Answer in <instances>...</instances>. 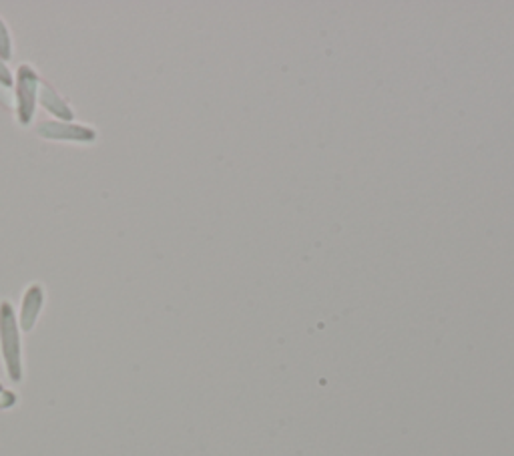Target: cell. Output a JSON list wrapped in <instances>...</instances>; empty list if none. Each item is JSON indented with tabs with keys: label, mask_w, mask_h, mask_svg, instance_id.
I'll use <instances>...</instances> for the list:
<instances>
[{
	"label": "cell",
	"mask_w": 514,
	"mask_h": 456,
	"mask_svg": "<svg viewBox=\"0 0 514 456\" xmlns=\"http://www.w3.org/2000/svg\"><path fill=\"white\" fill-rule=\"evenodd\" d=\"M37 75L30 67H21L19 71V87H16V97H19V117L24 125L29 123L32 113H35V93H37Z\"/></svg>",
	"instance_id": "cell-2"
},
{
	"label": "cell",
	"mask_w": 514,
	"mask_h": 456,
	"mask_svg": "<svg viewBox=\"0 0 514 456\" xmlns=\"http://www.w3.org/2000/svg\"><path fill=\"white\" fill-rule=\"evenodd\" d=\"M38 133L43 137H48V139H69V141H93L95 139L93 129L77 127L71 123H56V121L40 125Z\"/></svg>",
	"instance_id": "cell-3"
},
{
	"label": "cell",
	"mask_w": 514,
	"mask_h": 456,
	"mask_svg": "<svg viewBox=\"0 0 514 456\" xmlns=\"http://www.w3.org/2000/svg\"><path fill=\"white\" fill-rule=\"evenodd\" d=\"M43 288L35 283V286H30L27 291H24V298H22V308H21V317H19V325L21 330L24 332H30L35 328V324L38 320V314H40V308H43Z\"/></svg>",
	"instance_id": "cell-4"
},
{
	"label": "cell",
	"mask_w": 514,
	"mask_h": 456,
	"mask_svg": "<svg viewBox=\"0 0 514 456\" xmlns=\"http://www.w3.org/2000/svg\"><path fill=\"white\" fill-rule=\"evenodd\" d=\"M3 393H4V386H3V384H0V396H3Z\"/></svg>",
	"instance_id": "cell-8"
},
{
	"label": "cell",
	"mask_w": 514,
	"mask_h": 456,
	"mask_svg": "<svg viewBox=\"0 0 514 456\" xmlns=\"http://www.w3.org/2000/svg\"><path fill=\"white\" fill-rule=\"evenodd\" d=\"M40 101H43L45 107L55 113V115H59V117H64L67 121L72 119V113L71 109L67 107V103H64L59 95H56L51 87H40Z\"/></svg>",
	"instance_id": "cell-5"
},
{
	"label": "cell",
	"mask_w": 514,
	"mask_h": 456,
	"mask_svg": "<svg viewBox=\"0 0 514 456\" xmlns=\"http://www.w3.org/2000/svg\"><path fill=\"white\" fill-rule=\"evenodd\" d=\"M0 56H3V59H11V38H8L3 21H0Z\"/></svg>",
	"instance_id": "cell-6"
},
{
	"label": "cell",
	"mask_w": 514,
	"mask_h": 456,
	"mask_svg": "<svg viewBox=\"0 0 514 456\" xmlns=\"http://www.w3.org/2000/svg\"><path fill=\"white\" fill-rule=\"evenodd\" d=\"M0 80H3L4 85H11L13 83V77H11V72L6 71V67L3 63H0Z\"/></svg>",
	"instance_id": "cell-7"
},
{
	"label": "cell",
	"mask_w": 514,
	"mask_h": 456,
	"mask_svg": "<svg viewBox=\"0 0 514 456\" xmlns=\"http://www.w3.org/2000/svg\"><path fill=\"white\" fill-rule=\"evenodd\" d=\"M0 354L4 368L13 382L22 380V354H21V332L16 324L14 309L8 302H0Z\"/></svg>",
	"instance_id": "cell-1"
}]
</instances>
